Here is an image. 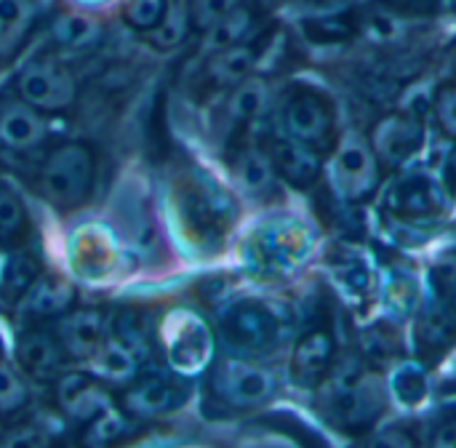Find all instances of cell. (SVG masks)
Returning a JSON list of instances; mask_svg holds the SVG:
<instances>
[{"mask_svg": "<svg viewBox=\"0 0 456 448\" xmlns=\"http://www.w3.org/2000/svg\"><path fill=\"white\" fill-rule=\"evenodd\" d=\"M27 403V387L16 371L0 363V414H16Z\"/></svg>", "mask_w": 456, "mask_h": 448, "instance_id": "cell-30", "label": "cell"}, {"mask_svg": "<svg viewBox=\"0 0 456 448\" xmlns=\"http://www.w3.org/2000/svg\"><path fill=\"white\" fill-rule=\"evenodd\" d=\"M350 24L339 16L334 19H318V21H307V35L315 40V43H339V40H347L350 37Z\"/></svg>", "mask_w": 456, "mask_h": 448, "instance_id": "cell-33", "label": "cell"}, {"mask_svg": "<svg viewBox=\"0 0 456 448\" xmlns=\"http://www.w3.org/2000/svg\"><path fill=\"white\" fill-rule=\"evenodd\" d=\"M19 96L35 110H67L77 99V83L72 72L56 61H32L16 80Z\"/></svg>", "mask_w": 456, "mask_h": 448, "instance_id": "cell-6", "label": "cell"}, {"mask_svg": "<svg viewBox=\"0 0 456 448\" xmlns=\"http://www.w3.org/2000/svg\"><path fill=\"white\" fill-rule=\"evenodd\" d=\"M187 29H190V11L182 3L171 0V3H166L163 19L158 21V27H152L147 32V37L158 48H174V45H179L184 40Z\"/></svg>", "mask_w": 456, "mask_h": 448, "instance_id": "cell-27", "label": "cell"}, {"mask_svg": "<svg viewBox=\"0 0 456 448\" xmlns=\"http://www.w3.org/2000/svg\"><path fill=\"white\" fill-rule=\"evenodd\" d=\"M219 329H222L224 345L238 355L267 353L270 347H275V342L281 337L278 318L265 305H256V302L232 305L224 313Z\"/></svg>", "mask_w": 456, "mask_h": 448, "instance_id": "cell-3", "label": "cell"}, {"mask_svg": "<svg viewBox=\"0 0 456 448\" xmlns=\"http://www.w3.org/2000/svg\"><path fill=\"white\" fill-rule=\"evenodd\" d=\"M235 174L240 179V184L254 192V195H265L273 190L275 184V166L270 160V152L265 155L262 150H243L235 160Z\"/></svg>", "mask_w": 456, "mask_h": 448, "instance_id": "cell-22", "label": "cell"}, {"mask_svg": "<svg viewBox=\"0 0 456 448\" xmlns=\"http://www.w3.org/2000/svg\"><path fill=\"white\" fill-rule=\"evenodd\" d=\"M313 248L310 232L297 222H281L262 238V257L275 270H294Z\"/></svg>", "mask_w": 456, "mask_h": 448, "instance_id": "cell-16", "label": "cell"}, {"mask_svg": "<svg viewBox=\"0 0 456 448\" xmlns=\"http://www.w3.org/2000/svg\"><path fill=\"white\" fill-rule=\"evenodd\" d=\"M254 61H256V51L251 45H246V43L222 48V51H216V56L208 64V80L222 86V88L235 86L243 77H248Z\"/></svg>", "mask_w": 456, "mask_h": 448, "instance_id": "cell-20", "label": "cell"}, {"mask_svg": "<svg viewBox=\"0 0 456 448\" xmlns=\"http://www.w3.org/2000/svg\"><path fill=\"white\" fill-rule=\"evenodd\" d=\"M35 281V267L21 259V262H13L8 270H5V281H3V291L11 302H16L19 297H24V291L32 286Z\"/></svg>", "mask_w": 456, "mask_h": 448, "instance_id": "cell-34", "label": "cell"}, {"mask_svg": "<svg viewBox=\"0 0 456 448\" xmlns=\"http://www.w3.org/2000/svg\"><path fill=\"white\" fill-rule=\"evenodd\" d=\"M337 182L345 198H369L379 182V160L371 152V147H366L358 139H347L337 152Z\"/></svg>", "mask_w": 456, "mask_h": 448, "instance_id": "cell-9", "label": "cell"}, {"mask_svg": "<svg viewBox=\"0 0 456 448\" xmlns=\"http://www.w3.org/2000/svg\"><path fill=\"white\" fill-rule=\"evenodd\" d=\"M53 37L67 48H88L102 37V27L83 13H61L53 19Z\"/></svg>", "mask_w": 456, "mask_h": 448, "instance_id": "cell-26", "label": "cell"}, {"mask_svg": "<svg viewBox=\"0 0 456 448\" xmlns=\"http://www.w3.org/2000/svg\"><path fill=\"white\" fill-rule=\"evenodd\" d=\"M107 339V318L102 310H75L61 318L59 323V342L75 358L94 355L102 342Z\"/></svg>", "mask_w": 456, "mask_h": 448, "instance_id": "cell-17", "label": "cell"}, {"mask_svg": "<svg viewBox=\"0 0 456 448\" xmlns=\"http://www.w3.org/2000/svg\"><path fill=\"white\" fill-rule=\"evenodd\" d=\"M425 374L417 366H403L395 377H393V390L398 395V401L403 403H417L425 395Z\"/></svg>", "mask_w": 456, "mask_h": 448, "instance_id": "cell-32", "label": "cell"}, {"mask_svg": "<svg viewBox=\"0 0 456 448\" xmlns=\"http://www.w3.org/2000/svg\"><path fill=\"white\" fill-rule=\"evenodd\" d=\"M417 342L425 353L441 355L456 342V318L446 310H430L417 323Z\"/></svg>", "mask_w": 456, "mask_h": 448, "instance_id": "cell-23", "label": "cell"}, {"mask_svg": "<svg viewBox=\"0 0 456 448\" xmlns=\"http://www.w3.org/2000/svg\"><path fill=\"white\" fill-rule=\"evenodd\" d=\"M334 363V334L329 326H313L302 334L291 358V377L299 387H315Z\"/></svg>", "mask_w": 456, "mask_h": 448, "instance_id": "cell-11", "label": "cell"}, {"mask_svg": "<svg viewBox=\"0 0 456 448\" xmlns=\"http://www.w3.org/2000/svg\"><path fill=\"white\" fill-rule=\"evenodd\" d=\"M270 107V88L262 77H243L232 86L227 110L230 118L238 123H254L259 120Z\"/></svg>", "mask_w": 456, "mask_h": 448, "instance_id": "cell-19", "label": "cell"}, {"mask_svg": "<svg viewBox=\"0 0 456 448\" xmlns=\"http://www.w3.org/2000/svg\"><path fill=\"white\" fill-rule=\"evenodd\" d=\"M240 5V0H190V24H195L200 32L211 29L216 21H222L227 13H232Z\"/></svg>", "mask_w": 456, "mask_h": 448, "instance_id": "cell-29", "label": "cell"}, {"mask_svg": "<svg viewBox=\"0 0 456 448\" xmlns=\"http://www.w3.org/2000/svg\"><path fill=\"white\" fill-rule=\"evenodd\" d=\"M179 403H182V387H176L163 374H144L139 379L134 377L123 395L126 414L139 417V419L163 417V414L174 411Z\"/></svg>", "mask_w": 456, "mask_h": 448, "instance_id": "cell-12", "label": "cell"}, {"mask_svg": "<svg viewBox=\"0 0 456 448\" xmlns=\"http://www.w3.org/2000/svg\"><path fill=\"white\" fill-rule=\"evenodd\" d=\"M163 11H166V0H128L126 19L134 29L150 32L163 19Z\"/></svg>", "mask_w": 456, "mask_h": 448, "instance_id": "cell-31", "label": "cell"}, {"mask_svg": "<svg viewBox=\"0 0 456 448\" xmlns=\"http://www.w3.org/2000/svg\"><path fill=\"white\" fill-rule=\"evenodd\" d=\"M438 281H441V286L452 294V297H456V259H452V262H446L444 267H441V275H438Z\"/></svg>", "mask_w": 456, "mask_h": 448, "instance_id": "cell-37", "label": "cell"}, {"mask_svg": "<svg viewBox=\"0 0 456 448\" xmlns=\"http://www.w3.org/2000/svg\"><path fill=\"white\" fill-rule=\"evenodd\" d=\"M29 0H0V56H8L21 43L29 29Z\"/></svg>", "mask_w": 456, "mask_h": 448, "instance_id": "cell-24", "label": "cell"}, {"mask_svg": "<svg viewBox=\"0 0 456 448\" xmlns=\"http://www.w3.org/2000/svg\"><path fill=\"white\" fill-rule=\"evenodd\" d=\"M270 160L275 166V174L294 187H310L321 176V168H323L321 150L289 134L273 142Z\"/></svg>", "mask_w": 456, "mask_h": 448, "instance_id": "cell-13", "label": "cell"}, {"mask_svg": "<svg viewBox=\"0 0 456 448\" xmlns=\"http://www.w3.org/2000/svg\"><path fill=\"white\" fill-rule=\"evenodd\" d=\"M283 126L289 136L323 150L334 136V107L321 91L297 88L283 104Z\"/></svg>", "mask_w": 456, "mask_h": 448, "instance_id": "cell-5", "label": "cell"}, {"mask_svg": "<svg viewBox=\"0 0 456 448\" xmlns=\"http://www.w3.org/2000/svg\"><path fill=\"white\" fill-rule=\"evenodd\" d=\"M436 120L444 134L456 136V83L441 86L436 94Z\"/></svg>", "mask_w": 456, "mask_h": 448, "instance_id": "cell-35", "label": "cell"}, {"mask_svg": "<svg viewBox=\"0 0 456 448\" xmlns=\"http://www.w3.org/2000/svg\"><path fill=\"white\" fill-rule=\"evenodd\" d=\"M64 353L67 350L61 347V342L53 339L48 331H40V329L24 331L16 342V358H19L21 369L40 382L61 374Z\"/></svg>", "mask_w": 456, "mask_h": 448, "instance_id": "cell-15", "label": "cell"}, {"mask_svg": "<svg viewBox=\"0 0 456 448\" xmlns=\"http://www.w3.org/2000/svg\"><path fill=\"white\" fill-rule=\"evenodd\" d=\"M254 27V13L243 5H238L232 13H227L222 21H216L211 29H206L203 35V43L206 48L211 51H222V48H230V45H238L243 43V37L248 35V29Z\"/></svg>", "mask_w": 456, "mask_h": 448, "instance_id": "cell-25", "label": "cell"}, {"mask_svg": "<svg viewBox=\"0 0 456 448\" xmlns=\"http://www.w3.org/2000/svg\"><path fill=\"white\" fill-rule=\"evenodd\" d=\"M446 187H449V192L456 198V147L452 150L449 160H446Z\"/></svg>", "mask_w": 456, "mask_h": 448, "instance_id": "cell-38", "label": "cell"}, {"mask_svg": "<svg viewBox=\"0 0 456 448\" xmlns=\"http://www.w3.org/2000/svg\"><path fill=\"white\" fill-rule=\"evenodd\" d=\"M433 444L444 448H456V417H449L446 422H441V425L436 428Z\"/></svg>", "mask_w": 456, "mask_h": 448, "instance_id": "cell-36", "label": "cell"}, {"mask_svg": "<svg viewBox=\"0 0 456 448\" xmlns=\"http://www.w3.org/2000/svg\"><path fill=\"white\" fill-rule=\"evenodd\" d=\"M96 355V366L99 371L110 379V382H131L139 371V355L123 342V339H104L102 347L94 353Z\"/></svg>", "mask_w": 456, "mask_h": 448, "instance_id": "cell-21", "label": "cell"}, {"mask_svg": "<svg viewBox=\"0 0 456 448\" xmlns=\"http://www.w3.org/2000/svg\"><path fill=\"white\" fill-rule=\"evenodd\" d=\"M27 232V211L19 195L0 182V243H19Z\"/></svg>", "mask_w": 456, "mask_h": 448, "instance_id": "cell-28", "label": "cell"}, {"mask_svg": "<svg viewBox=\"0 0 456 448\" xmlns=\"http://www.w3.org/2000/svg\"><path fill=\"white\" fill-rule=\"evenodd\" d=\"M72 305V289L59 278H35L21 297V307L29 315L51 318Z\"/></svg>", "mask_w": 456, "mask_h": 448, "instance_id": "cell-18", "label": "cell"}, {"mask_svg": "<svg viewBox=\"0 0 456 448\" xmlns=\"http://www.w3.org/2000/svg\"><path fill=\"white\" fill-rule=\"evenodd\" d=\"M211 390L230 409H251V406L265 403L273 395L275 379L267 369H262L256 363L230 358L214 369Z\"/></svg>", "mask_w": 456, "mask_h": 448, "instance_id": "cell-4", "label": "cell"}, {"mask_svg": "<svg viewBox=\"0 0 456 448\" xmlns=\"http://www.w3.org/2000/svg\"><path fill=\"white\" fill-rule=\"evenodd\" d=\"M385 411V390L363 369L342 371L334 379L331 414L345 430H369Z\"/></svg>", "mask_w": 456, "mask_h": 448, "instance_id": "cell-2", "label": "cell"}, {"mask_svg": "<svg viewBox=\"0 0 456 448\" xmlns=\"http://www.w3.org/2000/svg\"><path fill=\"white\" fill-rule=\"evenodd\" d=\"M45 134H48V126L43 115L24 99L0 104V144L3 147L32 150L45 139Z\"/></svg>", "mask_w": 456, "mask_h": 448, "instance_id": "cell-14", "label": "cell"}, {"mask_svg": "<svg viewBox=\"0 0 456 448\" xmlns=\"http://www.w3.org/2000/svg\"><path fill=\"white\" fill-rule=\"evenodd\" d=\"M444 190L441 184L428 176V174H406L393 182V187L385 195V208L409 222H422V219H436L444 214Z\"/></svg>", "mask_w": 456, "mask_h": 448, "instance_id": "cell-7", "label": "cell"}, {"mask_svg": "<svg viewBox=\"0 0 456 448\" xmlns=\"http://www.w3.org/2000/svg\"><path fill=\"white\" fill-rule=\"evenodd\" d=\"M422 136L425 126L414 112H393L377 123L371 134V147L377 160H382L387 168H395L422 147Z\"/></svg>", "mask_w": 456, "mask_h": 448, "instance_id": "cell-8", "label": "cell"}, {"mask_svg": "<svg viewBox=\"0 0 456 448\" xmlns=\"http://www.w3.org/2000/svg\"><path fill=\"white\" fill-rule=\"evenodd\" d=\"M56 401L61 406V411L83 425H91L94 419L104 417L107 411H112V401L107 395V390L94 382L86 374H64L59 377L56 385Z\"/></svg>", "mask_w": 456, "mask_h": 448, "instance_id": "cell-10", "label": "cell"}, {"mask_svg": "<svg viewBox=\"0 0 456 448\" xmlns=\"http://www.w3.org/2000/svg\"><path fill=\"white\" fill-rule=\"evenodd\" d=\"M94 152L80 142L59 144L40 168V190L59 208H75L91 195Z\"/></svg>", "mask_w": 456, "mask_h": 448, "instance_id": "cell-1", "label": "cell"}]
</instances>
